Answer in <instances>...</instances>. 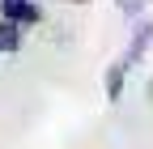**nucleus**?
I'll list each match as a JSON object with an SVG mask.
<instances>
[{"instance_id": "f03ea898", "label": "nucleus", "mask_w": 153, "mask_h": 149, "mask_svg": "<svg viewBox=\"0 0 153 149\" xmlns=\"http://www.w3.org/2000/svg\"><path fill=\"white\" fill-rule=\"evenodd\" d=\"M22 47V22H13V17H0V51L13 55Z\"/></svg>"}, {"instance_id": "7ed1b4c3", "label": "nucleus", "mask_w": 153, "mask_h": 149, "mask_svg": "<svg viewBox=\"0 0 153 149\" xmlns=\"http://www.w3.org/2000/svg\"><path fill=\"white\" fill-rule=\"evenodd\" d=\"M149 39H153V22H140V26H136V34H132V47H128L123 60H128V64H136L140 55H145V47H149Z\"/></svg>"}, {"instance_id": "39448f33", "label": "nucleus", "mask_w": 153, "mask_h": 149, "mask_svg": "<svg viewBox=\"0 0 153 149\" xmlns=\"http://www.w3.org/2000/svg\"><path fill=\"white\" fill-rule=\"evenodd\" d=\"M119 9H123V13H128V17H136V13H140V9H145V0H119Z\"/></svg>"}, {"instance_id": "20e7f679", "label": "nucleus", "mask_w": 153, "mask_h": 149, "mask_svg": "<svg viewBox=\"0 0 153 149\" xmlns=\"http://www.w3.org/2000/svg\"><path fill=\"white\" fill-rule=\"evenodd\" d=\"M123 72H128V60H115L106 68V98H119L123 94Z\"/></svg>"}, {"instance_id": "f257e3e1", "label": "nucleus", "mask_w": 153, "mask_h": 149, "mask_svg": "<svg viewBox=\"0 0 153 149\" xmlns=\"http://www.w3.org/2000/svg\"><path fill=\"white\" fill-rule=\"evenodd\" d=\"M0 17H13V22L30 26V22H38V4L34 0H0Z\"/></svg>"}]
</instances>
